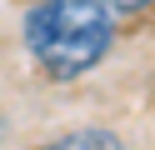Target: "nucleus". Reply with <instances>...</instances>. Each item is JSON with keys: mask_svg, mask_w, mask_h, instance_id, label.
Here are the masks:
<instances>
[{"mask_svg": "<svg viewBox=\"0 0 155 150\" xmlns=\"http://www.w3.org/2000/svg\"><path fill=\"white\" fill-rule=\"evenodd\" d=\"M10 145V125H5V115H0V150Z\"/></svg>", "mask_w": 155, "mask_h": 150, "instance_id": "obj_4", "label": "nucleus"}, {"mask_svg": "<svg viewBox=\"0 0 155 150\" xmlns=\"http://www.w3.org/2000/svg\"><path fill=\"white\" fill-rule=\"evenodd\" d=\"M155 0H110V10L115 15H140V10H150Z\"/></svg>", "mask_w": 155, "mask_h": 150, "instance_id": "obj_3", "label": "nucleus"}, {"mask_svg": "<svg viewBox=\"0 0 155 150\" xmlns=\"http://www.w3.org/2000/svg\"><path fill=\"white\" fill-rule=\"evenodd\" d=\"M20 40L45 80L70 85L110 55L115 10L110 0H35L20 15Z\"/></svg>", "mask_w": 155, "mask_h": 150, "instance_id": "obj_1", "label": "nucleus"}, {"mask_svg": "<svg viewBox=\"0 0 155 150\" xmlns=\"http://www.w3.org/2000/svg\"><path fill=\"white\" fill-rule=\"evenodd\" d=\"M35 150H130L115 130H105V125H75V130H60V135H50L45 145H35Z\"/></svg>", "mask_w": 155, "mask_h": 150, "instance_id": "obj_2", "label": "nucleus"}]
</instances>
